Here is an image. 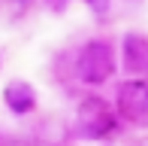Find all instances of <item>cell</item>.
Returning a JSON list of instances; mask_svg holds the SVG:
<instances>
[{
  "label": "cell",
  "mask_w": 148,
  "mask_h": 146,
  "mask_svg": "<svg viewBox=\"0 0 148 146\" xmlns=\"http://www.w3.org/2000/svg\"><path fill=\"white\" fill-rule=\"evenodd\" d=\"M118 70V52L112 40L94 37L76 52V79L85 85H103Z\"/></svg>",
  "instance_id": "6da1fadb"
},
{
  "label": "cell",
  "mask_w": 148,
  "mask_h": 146,
  "mask_svg": "<svg viewBox=\"0 0 148 146\" xmlns=\"http://www.w3.org/2000/svg\"><path fill=\"white\" fill-rule=\"evenodd\" d=\"M118 116L112 104L100 95H85L76 107V134L82 140H109L118 131Z\"/></svg>",
  "instance_id": "7a4b0ae2"
},
{
  "label": "cell",
  "mask_w": 148,
  "mask_h": 146,
  "mask_svg": "<svg viewBox=\"0 0 148 146\" xmlns=\"http://www.w3.org/2000/svg\"><path fill=\"white\" fill-rule=\"evenodd\" d=\"M115 116L118 122L136 125L142 128L148 125V79H121L115 88Z\"/></svg>",
  "instance_id": "3957f363"
},
{
  "label": "cell",
  "mask_w": 148,
  "mask_h": 146,
  "mask_svg": "<svg viewBox=\"0 0 148 146\" xmlns=\"http://www.w3.org/2000/svg\"><path fill=\"white\" fill-rule=\"evenodd\" d=\"M121 67L130 79H148V34L127 31L121 37Z\"/></svg>",
  "instance_id": "277c9868"
},
{
  "label": "cell",
  "mask_w": 148,
  "mask_h": 146,
  "mask_svg": "<svg viewBox=\"0 0 148 146\" xmlns=\"http://www.w3.org/2000/svg\"><path fill=\"white\" fill-rule=\"evenodd\" d=\"M3 101L15 116H27V113L36 110V88L30 82H24V79H12L3 88Z\"/></svg>",
  "instance_id": "5b68a950"
},
{
  "label": "cell",
  "mask_w": 148,
  "mask_h": 146,
  "mask_svg": "<svg viewBox=\"0 0 148 146\" xmlns=\"http://www.w3.org/2000/svg\"><path fill=\"white\" fill-rule=\"evenodd\" d=\"M109 3H112V0H88V6H91L94 12H100V15H103V12L109 9Z\"/></svg>",
  "instance_id": "8992f818"
},
{
  "label": "cell",
  "mask_w": 148,
  "mask_h": 146,
  "mask_svg": "<svg viewBox=\"0 0 148 146\" xmlns=\"http://www.w3.org/2000/svg\"><path fill=\"white\" fill-rule=\"evenodd\" d=\"M145 146H148V143H145Z\"/></svg>",
  "instance_id": "52a82bcc"
}]
</instances>
